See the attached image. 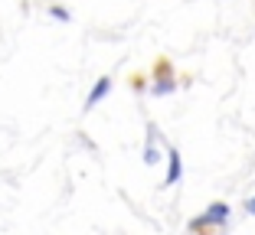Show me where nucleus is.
Masks as SVG:
<instances>
[{"mask_svg": "<svg viewBox=\"0 0 255 235\" xmlns=\"http://www.w3.org/2000/svg\"><path fill=\"white\" fill-rule=\"evenodd\" d=\"M150 88L154 91H164V88H170L173 85V78H177V72H173V62L167 59V56H160L154 66H150Z\"/></svg>", "mask_w": 255, "mask_h": 235, "instance_id": "f257e3e1", "label": "nucleus"}, {"mask_svg": "<svg viewBox=\"0 0 255 235\" xmlns=\"http://www.w3.org/2000/svg\"><path fill=\"white\" fill-rule=\"evenodd\" d=\"M128 85L134 91H144L147 88V76H144V72H131V76H128Z\"/></svg>", "mask_w": 255, "mask_h": 235, "instance_id": "f03ea898", "label": "nucleus"}, {"mask_svg": "<svg viewBox=\"0 0 255 235\" xmlns=\"http://www.w3.org/2000/svg\"><path fill=\"white\" fill-rule=\"evenodd\" d=\"M249 213H255V199H249Z\"/></svg>", "mask_w": 255, "mask_h": 235, "instance_id": "7ed1b4c3", "label": "nucleus"}]
</instances>
